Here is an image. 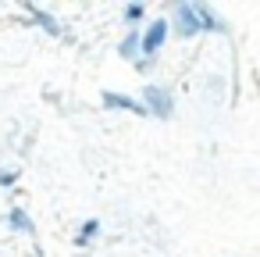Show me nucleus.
<instances>
[{"instance_id":"6","label":"nucleus","mask_w":260,"mask_h":257,"mask_svg":"<svg viewBox=\"0 0 260 257\" xmlns=\"http://www.w3.org/2000/svg\"><path fill=\"white\" fill-rule=\"evenodd\" d=\"M100 232H104L100 218H86V221L79 225V232H75V246H89V243H96Z\"/></svg>"},{"instance_id":"12","label":"nucleus","mask_w":260,"mask_h":257,"mask_svg":"<svg viewBox=\"0 0 260 257\" xmlns=\"http://www.w3.org/2000/svg\"><path fill=\"white\" fill-rule=\"evenodd\" d=\"M153 65H157V58H139V61H136V72L146 75V72H153Z\"/></svg>"},{"instance_id":"5","label":"nucleus","mask_w":260,"mask_h":257,"mask_svg":"<svg viewBox=\"0 0 260 257\" xmlns=\"http://www.w3.org/2000/svg\"><path fill=\"white\" fill-rule=\"evenodd\" d=\"M118 58H125V61H139L143 58V29H128L125 36H121V43H118Z\"/></svg>"},{"instance_id":"7","label":"nucleus","mask_w":260,"mask_h":257,"mask_svg":"<svg viewBox=\"0 0 260 257\" xmlns=\"http://www.w3.org/2000/svg\"><path fill=\"white\" fill-rule=\"evenodd\" d=\"M192 8H196V18H200V29H203V33H224V22H221L207 4H196V0H192Z\"/></svg>"},{"instance_id":"3","label":"nucleus","mask_w":260,"mask_h":257,"mask_svg":"<svg viewBox=\"0 0 260 257\" xmlns=\"http://www.w3.org/2000/svg\"><path fill=\"white\" fill-rule=\"evenodd\" d=\"M171 40V25L168 18H153L146 29H143V58H157L164 50V43Z\"/></svg>"},{"instance_id":"2","label":"nucleus","mask_w":260,"mask_h":257,"mask_svg":"<svg viewBox=\"0 0 260 257\" xmlns=\"http://www.w3.org/2000/svg\"><path fill=\"white\" fill-rule=\"evenodd\" d=\"M139 104H143L146 115H153V118H160V122L175 115V97H171L168 86H153V82L143 86V100H139Z\"/></svg>"},{"instance_id":"9","label":"nucleus","mask_w":260,"mask_h":257,"mask_svg":"<svg viewBox=\"0 0 260 257\" xmlns=\"http://www.w3.org/2000/svg\"><path fill=\"white\" fill-rule=\"evenodd\" d=\"M25 11H29V15H32V22H40V25H43L50 36H57V33H61V25H57V22L47 15V11H40V8H32V4H25Z\"/></svg>"},{"instance_id":"8","label":"nucleus","mask_w":260,"mask_h":257,"mask_svg":"<svg viewBox=\"0 0 260 257\" xmlns=\"http://www.w3.org/2000/svg\"><path fill=\"white\" fill-rule=\"evenodd\" d=\"M8 229H11V232H32L29 211H25V207H11V211H8Z\"/></svg>"},{"instance_id":"4","label":"nucleus","mask_w":260,"mask_h":257,"mask_svg":"<svg viewBox=\"0 0 260 257\" xmlns=\"http://www.w3.org/2000/svg\"><path fill=\"white\" fill-rule=\"evenodd\" d=\"M104 107L107 111H125V115H146L143 111V104L139 100H132V97H125V93H114V90H104Z\"/></svg>"},{"instance_id":"10","label":"nucleus","mask_w":260,"mask_h":257,"mask_svg":"<svg viewBox=\"0 0 260 257\" xmlns=\"http://www.w3.org/2000/svg\"><path fill=\"white\" fill-rule=\"evenodd\" d=\"M121 18H125L128 25H139V22L146 18V4H125V11H121Z\"/></svg>"},{"instance_id":"11","label":"nucleus","mask_w":260,"mask_h":257,"mask_svg":"<svg viewBox=\"0 0 260 257\" xmlns=\"http://www.w3.org/2000/svg\"><path fill=\"white\" fill-rule=\"evenodd\" d=\"M18 182V172L15 168H0V186H15Z\"/></svg>"},{"instance_id":"1","label":"nucleus","mask_w":260,"mask_h":257,"mask_svg":"<svg viewBox=\"0 0 260 257\" xmlns=\"http://www.w3.org/2000/svg\"><path fill=\"white\" fill-rule=\"evenodd\" d=\"M168 25H171V36H178V40H192V36L203 33V29H200V18H196V8H192V0H182V4L171 8Z\"/></svg>"}]
</instances>
